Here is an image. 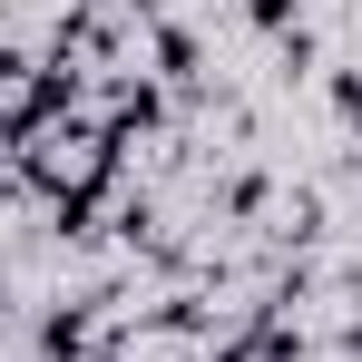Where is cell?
<instances>
[{
    "label": "cell",
    "mask_w": 362,
    "mask_h": 362,
    "mask_svg": "<svg viewBox=\"0 0 362 362\" xmlns=\"http://www.w3.org/2000/svg\"><path fill=\"white\" fill-rule=\"evenodd\" d=\"M10 69H20V59H10V49H0V88H10Z\"/></svg>",
    "instance_id": "cell-1"
}]
</instances>
